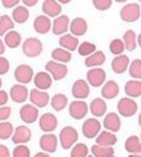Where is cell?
<instances>
[{
  "label": "cell",
  "instance_id": "d6986e66",
  "mask_svg": "<svg viewBox=\"0 0 141 157\" xmlns=\"http://www.w3.org/2000/svg\"><path fill=\"white\" fill-rule=\"evenodd\" d=\"M33 83L36 88L43 91H47L50 89L53 83L52 76L47 71H39L35 74L33 78Z\"/></svg>",
  "mask_w": 141,
  "mask_h": 157
},
{
  "label": "cell",
  "instance_id": "f5cc1de1",
  "mask_svg": "<svg viewBox=\"0 0 141 157\" xmlns=\"http://www.w3.org/2000/svg\"><path fill=\"white\" fill-rule=\"evenodd\" d=\"M33 157H51L49 153H46V152H39L37 153Z\"/></svg>",
  "mask_w": 141,
  "mask_h": 157
},
{
  "label": "cell",
  "instance_id": "ee69618b",
  "mask_svg": "<svg viewBox=\"0 0 141 157\" xmlns=\"http://www.w3.org/2000/svg\"><path fill=\"white\" fill-rule=\"evenodd\" d=\"M13 157H30V150L25 144H17L12 152Z\"/></svg>",
  "mask_w": 141,
  "mask_h": 157
},
{
  "label": "cell",
  "instance_id": "91938a15",
  "mask_svg": "<svg viewBox=\"0 0 141 157\" xmlns=\"http://www.w3.org/2000/svg\"><path fill=\"white\" fill-rule=\"evenodd\" d=\"M2 84H3V82H2V79H1V77H0V89H1V87H2Z\"/></svg>",
  "mask_w": 141,
  "mask_h": 157
},
{
  "label": "cell",
  "instance_id": "83f0119b",
  "mask_svg": "<svg viewBox=\"0 0 141 157\" xmlns=\"http://www.w3.org/2000/svg\"><path fill=\"white\" fill-rule=\"evenodd\" d=\"M117 137L115 134V132H112L110 131L105 130L101 131L98 136L95 138V144L103 146H110L113 147L117 144Z\"/></svg>",
  "mask_w": 141,
  "mask_h": 157
},
{
  "label": "cell",
  "instance_id": "9c48e42d",
  "mask_svg": "<svg viewBox=\"0 0 141 157\" xmlns=\"http://www.w3.org/2000/svg\"><path fill=\"white\" fill-rule=\"evenodd\" d=\"M102 129V124L96 118H90L83 121L82 132L87 139H95L98 136Z\"/></svg>",
  "mask_w": 141,
  "mask_h": 157
},
{
  "label": "cell",
  "instance_id": "277c9868",
  "mask_svg": "<svg viewBox=\"0 0 141 157\" xmlns=\"http://www.w3.org/2000/svg\"><path fill=\"white\" fill-rule=\"evenodd\" d=\"M117 109L120 116L124 118H131L137 114L139 106L134 98H131L129 97H125L118 100Z\"/></svg>",
  "mask_w": 141,
  "mask_h": 157
},
{
  "label": "cell",
  "instance_id": "e0dca14e",
  "mask_svg": "<svg viewBox=\"0 0 141 157\" xmlns=\"http://www.w3.org/2000/svg\"><path fill=\"white\" fill-rule=\"evenodd\" d=\"M130 63L131 61L127 54L117 55L111 61V69L117 75H123L128 71Z\"/></svg>",
  "mask_w": 141,
  "mask_h": 157
},
{
  "label": "cell",
  "instance_id": "3957f363",
  "mask_svg": "<svg viewBox=\"0 0 141 157\" xmlns=\"http://www.w3.org/2000/svg\"><path fill=\"white\" fill-rule=\"evenodd\" d=\"M120 18L127 23L137 22L141 17V6L139 3H127L120 9Z\"/></svg>",
  "mask_w": 141,
  "mask_h": 157
},
{
  "label": "cell",
  "instance_id": "6da1fadb",
  "mask_svg": "<svg viewBox=\"0 0 141 157\" xmlns=\"http://www.w3.org/2000/svg\"><path fill=\"white\" fill-rule=\"evenodd\" d=\"M79 133L77 130L72 126H65L59 133V143L62 149L69 150L72 148L78 142Z\"/></svg>",
  "mask_w": 141,
  "mask_h": 157
},
{
  "label": "cell",
  "instance_id": "9a60e30c",
  "mask_svg": "<svg viewBox=\"0 0 141 157\" xmlns=\"http://www.w3.org/2000/svg\"><path fill=\"white\" fill-rule=\"evenodd\" d=\"M39 129L45 133H50L54 132L58 127V119L57 117L50 112L42 114L39 119Z\"/></svg>",
  "mask_w": 141,
  "mask_h": 157
},
{
  "label": "cell",
  "instance_id": "bcb514c9",
  "mask_svg": "<svg viewBox=\"0 0 141 157\" xmlns=\"http://www.w3.org/2000/svg\"><path fill=\"white\" fill-rule=\"evenodd\" d=\"M11 116V108L10 107H0V122L6 121Z\"/></svg>",
  "mask_w": 141,
  "mask_h": 157
},
{
  "label": "cell",
  "instance_id": "f1b7e54d",
  "mask_svg": "<svg viewBox=\"0 0 141 157\" xmlns=\"http://www.w3.org/2000/svg\"><path fill=\"white\" fill-rule=\"evenodd\" d=\"M30 13L28 7L24 5H18L13 8L11 13V17L17 24H24L29 18Z\"/></svg>",
  "mask_w": 141,
  "mask_h": 157
},
{
  "label": "cell",
  "instance_id": "ac0fdd59",
  "mask_svg": "<svg viewBox=\"0 0 141 157\" xmlns=\"http://www.w3.org/2000/svg\"><path fill=\"white\" fill-rule=\"evenodd\" d=\"M52 21L50 17L46 15H39L35 17L33 21L34 30L40 35H45L51 30Z\"/></svg>",
  "mask_w": 141,
  "mask_h": 157
},
{
  "label": "cell",
  "instance_id": "7402d4cb",
  "mask_svg": "<svg viewBox=\"0 0 141 157\" xmlns=\"http://www.w3.org/2000/svg\"><path fill=\"white\" fill-rule=\"evenodd\" d=\"M88 30V23L85 18L82 17H76L71 20L70 24V33L76 37H82L86 34Z\"/></svg>",
  "mask_w": 141,
  "mask_h": 157
},
{
  "label": "cell",
  "instance_id": "11a10c76",
  "mask_svg": "<svg viewBox=\"0 0 141 157\" xmlns=\"http://www.w3.org/2000/svg\"><path fill=\"white\" fill-rule=\"evenodd\" d=\"M138 46L141 49V32L138 35Z\"/></svg>",
  "mask_w": 141,
  "mask_h": 157
},
{
  "label": "cell",
  "instance_id": "816d5d0a",
  "mask_svg": "<svg viewBox=\"0 0 141 157\" xmlns=\"http://www.w3.org/2000/svg\"><path fill=\"white\" fill-rule=\"evenodd\" d=\"M6 44H5V42H4V40H2V39H0V56H2L4 53H5V52H6Z\"/></svg>",
  "mask_w": 141,
  "mask_h": 157
},
{
  "label": "cell",
  "instance_id": "cb8c5ba5",
  "mask_svg": "<svg viewBox=\"0 0 141 157\" xmlns=\"http://www.w3.org/2000/svg\"><path fill=\"white\" fill-rule=\"evenodd\" d=\"M120 87L119 85L114 80L106 81L101 88V96L103 98L107 100H112L119 95Z\"/></svg>",
  "mask_w": 141,
  "mask_h": 157
},
{
  "label": "cell",
  "instance_id": "836d02e7",
  "mask_svg": "<svg viewBox=\"0 0 141 157\" xmlns=\"http://www.w3.org/2000/svg\"><path fill=\"white\" fill-rule=\"evenodd\" d=\"M50 103L51 108L55 111L60 112V111L63 110L68 106L69 100H68V98L66 95H64L62 93H57L52 96Z\"/></svg>",
  "mask_w": 141,
  "mask_h": 157
},
{
  "label": "cell",
  "instance_id": "94428289",
  "mask_svg": "<svg viewBox=\"0 0 141 157\" xmlns=\"http://www.w3.org/2000/svg\"><path fill=\"white\" fill-rule=\"evenodd\" d=\"M88 157H95L93 155H88Z\"/></svg>",
  "mask_w": 141,
  "mask_h": 157
},
{
  "label": "cell",
  "instance_id": "5bb4252c",
  "mask_svg": "<svg viewBox=\"0 0 141 157\" xmlns=\"http://www.w3.org/2000/svg\"><path fill=\"white\" fill-rule=\"evenodd\" d=\"M28 98L31 104L39 109L45 108L50 102V97L49 93L38 88H33L30 90Z\"/></svg>",
  "mask_w": 141,
  "mask_h": 157
},
{
  "label": "cell",
  "instance_id": "ba28073f",
  "mask_svg": "<svg viewBox=\"0 0 141 157\" xmlns=\"http://www.w3.org/2000/svg\"><path fill=\"white\" fill-rule=\"evenodd\" d=\"M89 106L84 100L76 99L70 103L69 105V114L70 116L77 121H81L85 118L88 114Z\"/></svg>",
  "mask_w": 141,
  "mask_h": 157
},
{
  "label": "cell",
  "instance_id": "f546056e",
  "mask_svg": "<svg viewBox=\"0 0 141 157\" xmlns=\"http://www.w3.org/2000/svg\"><path fill=\"white\" fill-rule=\"evenodd\" d=\"M126 95L131 98H138L141 97V80L131 79L126 82L124 86Z\"/></svg>",
  "mask_w": 141,
  "mask_h": 157
},
{
  "label": "cell",
  "instance_id": "60d3db41",
  "mask_svg": "<svg viewBox=\"0 0 141 157\" xmlns=\"http://www.w3.org/2000/svg\"><path fill=\"white\" fill-rule=\"evenodd\" d=\"M89 148L85 144H76L71 150L70 157H88Z\"/></svg>",
  "mask_w": 141,
  "mask_h": 157
},
{
  "label": "cell",
  "instance_id": "8d00e7d4",
  "mask_svg": "<svg viewBox=\"0 0 141 157\" xmlns=\"http://www.w3.org/2000/svg\"><path fill=\"white\" fill-rule=\"evenodd\" d=\"M15 22L13 18L5 14L0 16V37H4L9 30L15 29Z\"/></svg>",
  "mask_w": 141,
  "mask_h": 157
},
{
  "label": "cell",
  "instance_id": "30bf717a",
  "mask_svg": "<svg viewBox=\"0 0 141 157\" xmlns=\"http://www.w3.org/2000/svg\"><path fill=\"white\" fill-rule=\"evenodd\" d=\"M8 94L12 101L17 104H22L26 102L27 99L29 98V91L26 85H22L19 83L13 85L10 87Z\"/></svg>",
  "mask_w": 141,
  "mask_h": 157
},
{
  "label": "cell",
  "instance_id": "1f68e13d",
  "mask_svg": "<svg viewBox=\"0 0 141 157\" xmlns=\"http://www.w3.org/2000/svg\"><path fill=\"white\" fill-rule=\"evenodd\" d=\"M51 59L59 62V63H68L72 61V54L71 52H69L68 50L62 48V47H57L55 49L52 50L51 53H50Z\"/></svg>",
  "mask_w": 141,
  "mask_h": 157
},
{
  "label": "cell",
  "instance_id": "484cf974",
  "mask_svg": "<svg viewBox=\"0 0 141 157\" xmlns=\"http://www.w3.org/2000/svg\"><path fill=\"white\" fill-rule=\"evenodd\" d=\"M79 44H80L79 38L72 35V33L63 34V35L60 36V38H59V45H60V47H62V48L68 50L71 52L77 51Z\"/></svg>",
  "mask_w": 141,
  "mask_h": 157
},
{
  "label": "cell",
  "instance_id": "f6af8a7d",
  "mask_svg": "<svg viewBox=\"0 0 141 157\" xmlns=\"http://www.w3.org/2000/svg\"><path fill=\"white\" fill-rule=\"evenodd\" d=\"M10 69V63L9 61L4 57L0 56V75H4L9 72Z\"/></svg>",
  "mask_w": 141,
  "mask_h": 157
},
{
  "label": "cell",
  "instance_id": "44dd1931",
  "mask_svg": "<svg viewBox=\"0 0 141 157\" xmlns=\"http://www.w3.org/2000/svg\"><path fill=\"white\" fill-rule=\"evenodd\" d=\"M41 10L44 15L50 17V18H55L56 17L61 15L62 5L57 0H44L41 5Z\"/></svg>",
  "mask_w": 141,
  "mask_h": 157
},
{
  "label": "cell",
  "instance_id": "8992f818",
  "mask_svg": "<svg viewBox=\"0 0 141 157\" xmlns=\"http://www.w3.org/2000/svg\"><path fill=\"white\" fill-rule=\"evenodd\" d=\"M86 81L93 87H100L106 82V72L102 67L89 68L86 73Z\"/></svg>",
  "mask_w": 141,
  "mask_h": 157
},
{
  "label": "cell",
  "instance_id": "e575fe53",
  "mask_svg": "<svg viewBox=\"0 0 141 157\" xmlns=\"http://www.w3.org/2000/svg\"><path fill=\"white\" fill-rule=\"evenodd\" d=\"M125 149L129 154H141V140L136 135L129 136L125 142Z\"/></svg>",
  "mask_w": 141,
  "mask_h": 157
},
{
  "label": "cell",
  "instance_id": "6125c7cd",
  "mask_svg": "<svg viewBox=\"0 0 141 157\" xmlns=\"http://www.w3.org/2000/svg\"><path fill=\"white\" fill-rule=\"evenodd\" d=\"M139 2H140V3H141V0H139Z\"/></svg>",
  "mask_w": 141,
  "mask_h": 157
},
{
  "label": "cell",
  "instance_id": "d4e9b609",
  "mask_svg": "<svg viewBox=\"0 0 141 157\" xmlns=\"http://www.w3.org/2000/svg\"><path fill=\"white\" fill-rule=\"evenodd\" d=\"M89 110L95 118H102L106 116L107 111V105L103 98H95L89 106Z\"/></svg>",
  "mask_w": 141,
  "mask_h": 157
},
{
  "label": "cell",
  "instance_id": "4dcf8cb0",
  "mask_svg": "<svg viewBox=\"0 0 141 157\" xmlns=\"http://www.w3.org/2000/svg\"><path fill=\"white\" fill-rule=\"evenodd\" d=\"M4 42L7 48L17 49L22 44V36L18 31L11 29L4 36Z\"/></svg>",
  "mask_w": 141,
  "mask_h": 157
},
{
  "label": "cell",
  "instance_id": "5b68a950",
  "mask_svg": "<svg viewBox=\"0 0 141 157\" xmlns=\"http://www.w3.org/2000/svg\"><path fill=\"white\" fill-rule=\"evenodd\" d=\"M45 71L52 76L54 81H61L67 76L69 69L65 63H59L51 59L46 63Z\"/></svg>",
  "mask_w": 141,
  "mask_h": 157
},
{
  "label": "cell",
  "instance_id": "9f6ffc18",
  "mask_svg": "<svg viewBox=\"0 0 141 157\" xmlns=\"http://www.w3.org/2000/svg\"><path fill=\"white\" fill-rule=\"evenodd\" d=\"M116 3H118V4H122V3H127L128 0H114Z\"/></svg>",
  "mask_w": 141,
  "mask_h": 157
},
{
  "label": "cell",
  "instance_id": "52a82bcc",
  "mask_svg": "<svg viewBox=\"0 0 141 157\" xmlns=\"http://www.w3.org/2000/svg\"><path fill=\"white\" fill-rule=\"evenodd\" d=\"M34 70L33 68L27 63L19 64L16 67L14 71V77L16 81L22 85H28L34 78Z\"/></svg>",
  "mask_w": 141,
  "mask_h": 157
},
{
  "label": "cell",
  "instance_id": "d590c367",
  "mask_svg": "<svg viewBox=\"0 0 141 157\" xmlns=\"http://www.w3.org/2000/svg\"><path fill=\"white\" fill-rule=\"evenodd\" d=\"M91 152L95 157H111L115 154V150L113 147L103 146L96 144L91 147Z\"/></svg>",
  "mask_w": 141,
  "mask_h": 157
},
{
  "label": "cell",
  "instance_id": "8fae6325",
  "mask_svg": "<svg viewBox=\"0 0 141 157\" xmlns=\"http://www.w3.org/2000/svg\"><path fill=\"white\" fill-rule=\"evenodd\" d=\"M70 24L71 19L67 15H60L56 17L52 20V28L51 31L56 36H61L63 34L68 33L70 30Z\"/></svg>",
  "mask_w": 141,
  "mask_h": 157
},
{
  "label": "cell",
  "instance_id": "4fadbf2b",
  "mask_svg": "<svg viewBox=\"0 0 141 157\" xmlns=\"http://www.w3.org/2000/svg\"><path fill=\"white\" fill-rule=\"evenodd\" d=\"M90 85L84 79H77L72 86V95L76 99H86L91 92Z\"/></svg>",
  "mask_w": 141,
  "mask_h": 157
},
{
  "label": "cell",
  "instance_id": "e7e4bbea",
  "mask_svg": "<svg viewBox=\"0 0 141 157\" xmlns=\"http://www.w3.org/2000/svg\"><path fill=\"white\" fill-rule=\"evenodd\" d=\"M111 157H114V156H111Z\"/></svg>",
  "mask_w": 141,
  "mask_h": 157
},
{
  "label": "cell",
  "instance_id": "680465c9",
  "mask_svg": "<svg viewBox=\"0 0 141 157\" xmlns=\"http://www.w3.org/2000/svg\"><path fill=\"white\" fill-rule=\"evenodd\" d=\"M138 122H139V127L141 128V112L139 113V118H138Z\"/></svg>",
  "mask_w": 141,
  "mask_h": 157
},
{
  "label": "cell",
  "instance_id": "74e56055",
  "mask_svg": "<svg viewBox=\"0 0 141 157\" xmlns=\"http://www.w3.org/2000/svg\"><path fill=\"white\" fill-rule=\"evenodd\" d=\"M96 51H97L96 45L94 42L87 41V40L81 42L79 44V46H78V49H77L78 54L80 56H83V57H85V58L90 56L91 54H93Z\"/></svg>",
  "mask_w": 141,
  "mask_h": 157
},
{
  "label": "cell",
  "instance_id": "db71d44e",
  "mask_svg": "<svg viewBox=\"0 0 141 157\" xmlns=\"http://www.w3.org/2000/svg\"><path fill=\"white\" fill-rule=\"evenodd\" d=\"M59 3H61V5H67V4H69V3H71L72 0H57Z\"/></svg>",
  "mask_w": 141,
  "mask_h": 157
},
{
  "label": "cell",
  "instance_id": "6f0895ef",
  "mask_svg": "<svg viewBox=\"0 0 141 157\" xmlns=\"http://www.w3.org/2000/svg\"><path fill=\"white\" fill-rule=\"evenodd\" d=\"M128 157H141L140 155H138V154H130Z\"/></svg>",
  "mask_w": 141,
  "mask_h": 157
},
{
  "label": "cell",
  "instance_id": "2e32d148",
  "mask_svg": "<svg viewBox=\"0 0 141 157\" xmlns=\"http://www.w3.org/2000/svg\"><path fill=\"white\" fill-rule=\"evenodd\" d=\"M39 147L43 152L53 154L58 148L59 139L53 133H45L39 138Z\"/></svg>",
  "mask_w": 141,
  "mask_h": 157
},
{
  "label": "cell",
  "instance_id": "b9f144b4",
  "mask_svg": "<svg viewBox=\"0 0 141 157\" xmlns=\"http://www.w3.org/2000/svg\"><path fill=\"white\" fill-rule=\"evenodd\" d=\"M128 73L132 79L141 80V59L137 58L131 61L128 68Z\"/></svg>",
  "mask_w": 141,
  "mask_h": 157
},
{
  "label": "cell",
  "instance_id": "7a4b0ae2",
  "mask_svg": "<svg viewBox=\"0 0 141 157\" xmlns=\"http://www.w3.org/2000/svg\"><path fill=\"white\" fill-rule=\"evenodd\" d=\"M22 52L25 56L28 58H37L43 52L42 41L35 37L27 38L22 42Z\"/></svg>",
  "mask_w": 141,
  "mask_h": 157
},
{
  "label": "cell",
  "instance_id": "7bdbcfd3",
  "mask_svg": "<svg viewBox=\"0 0 141 157\" xmlns=\"http://www.w3.org/2000/svg\"><path fill=\"white\" fill-rule=\"evenodd\" d=\"M114 0H92L94 7L98 11H107L113 6Z\"/></svg>",
  "mask_w": 141,
  "mask_h": 157
},
{
  "label": "cell",
  "instance_id": "c3c4849f",
  "mask_svg": "<svg viewBox=\"0 0 141 157\" xmlns=\"http://www.w3.org/2000/svg\"><path fill=\"white\" fill-rule=\"evenodd\" d=\"M9 99V94L6 91L0 89V107H4L6 105Z\"/></svg>",
  "mask_w": 141,
  "mask_h": 157
},
{
  "label": "cell",
  "instance_id": "ab89813d",
  "mask_svg": "<svg viewBox=\"0 0 141 157\" xmlns=\"http://www.w3.org/2000/svg\"><path fill=\"white\" fill-rule=\"evenodd\" d=\"M14 127L12 123L8 121H2L0 122V140L6 141L12 137L14 133Z\"/></svg>",
  "mask_w": 141,
  "mask_h": 157
},
{
  "label": "cell",
  "instance_id": "7c38bea8",
  "mask_svg": "<svg viewBox=\"0 0 141 157\" xmlns=\"http://www.w3.org/2000/svg\"><path fill=\"white\" fill-rule=\"evenodd\" d=\"M39 108L33 104H25L19 109V117L26 124H32L39 119Z\"/></svg>",
  "mask_w": 141,
  "mask_h": 157
},
{
  "label": "cell",
  "instance_id": "f907efd6",
  "mask_svg": "<svg viewBox=\"0 0 141 157\" xmlns=\"http://www.w3.org/2000/svg\"><path fill=\"white\" fill-rule=\"evenodd\" d=\"M21 1L23 5L26 6L27 7H33L39 3V0H21Z\"/></svg>",
  "mask_w": 141,
  "mask_h": 157
},
{
  "label": "cell",
  "instance_id": "d6a6232c",
  "mask_svg": "<svg viewBox=\"0 0 141 157\" xmlns=\"http://www.w3.org/2000/svg\"><path fill=\"white\" fill-rule=\"evenodd\" d=\"M126 50L129 52H134L138 47V35L133 29H128L122 36Z\"/></svg>",
  "mask_w": 141,
  "mask_h": 157
},
{
  "label": "cell",
  "instance_id": "7dc6e473",
  "mask_svg": "<svg viewBox=\"0 0 141 157\" xmlns=\"http://www.w3.org/2000/svg\"><path fill=\"white\" fill-rule=\"evenodd\" d=\"M21 0H1V4L5 8H14L19 5Z\"/></svg>",
  "mask_w": 141,
  "mask_h": 157
},
{
  "label": "cell",
  "instance_id": "be15d7a7",
  "mask_svg": "<svg viewBox=\"0 0 141 157\" xmlns=\"http://www.w3.org/2000/svg\"><path fill=\"white\" fill-rule=\"evenodd\" d=\"M140 140H141V134H140Z\"/></svg>",
  "mask_w": 141,
  "mask_h": 157
},
{
  "label": "cell",
  "instance_id": "ffe728a7",
  "mask_svg": "<svg viewBox=\"0 0 141 157\" xmlns=\"http://www.w3.org/2000/svg\"><path fill=\"white\" fill-rule=\"evenodd\" d=\"M31 136H32V133L28 127L25 125H19L15 129L11 139H12L13 144L17 145L25 144L31 140Z\"/></svg>",
  "mask_w": 141,
  "mask_h": 157
},
{
  "label": "cell",
  "instance_id": "f35d334b",
  "mask_svg": "<svg viewBox=\"0 0 141 157\" xmlns=\"http://www.w3.org/2000/svg\"><path fill=\"white\" fill-rule=\"evenodd\" d=\"M126 50V46H125V43L123 41L122 39L120 38H116V39H113L110 43H109V52L117 56V55H120V54H123L125 52Z\"/></svg>",
  "mask_w": 141,
  "mask_h": 157
},
{
  "label": "cell",
  "instance_id": "03108f58",
  "mask_svg": "<svg viewBox=\"0 0 141 157\" xmlns=\"http://www.w3.org/2000/svg\"><path fill=\"white\" fill-rule=\"evenodd\" d=\"M140 26H141V24H140Z\"/></svg>",
  "mask_w": 141,
  "mask_h": 157
},
{
  "label": "cell",
  "instance_id": "4316f807",
  "mask_svg": "<svg viewBox=\"0 0 141 157\" xmlns=\"http://www.w3.org/2000/svg\"><path fill=\"white\" fill-rule=\"evenodd\" d=\"M106 62V55L103 51H96L84 60V65L87 68L101 67Z\"/></svg>",
  "mask_w": 141,
  "mask_h": 157
},
{
  "label": "cell",
  "instance_id": "603a6c76",
  "mask_svg": "<svg viewBox=\"0 0 141 157\" xmlns=\"http://www.w3.org/2000/svg\"><path fill=\"white\" fill-rule=\"evenodd\" d=\"M103 126L106 130L110 131L112 132H117L121 129V119L120 116L116 112H109L106 114L104 121H103Z\"/></svg>",
  "mask_w": 141,
  "mask_h": 157
},
{
  "label": "cell",
  "instance_id": "681fc988",
  "mask_svg": "<svg viewBox=\"0 0 141 157\" xmlns=\"http://www.w3.org/2000/svg\"><path fill=\"white\" fill-rule=\"evenodd\" d=\"M0 157H10L9 149L4 144H0Z\"/></svg>",
  "mask_w": 141,
  "mask_h": 157
}]
</instances>
